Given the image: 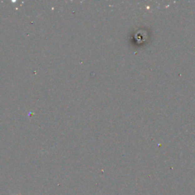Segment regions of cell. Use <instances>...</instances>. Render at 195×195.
<instances>
[{"label":"cell","mask_w":195,"mask_h":195,"mask_svg":"<svg viewBox=\"0 0 195 195\" xmlns=\"http://www.w3.org/2000/svg\"><path fill=\"white\" fill-rule=\"evenodd\" d=\"M13 195H21V194H13Z\"/></svg>","instance_id":"6da1fadb"}]
</instances>
